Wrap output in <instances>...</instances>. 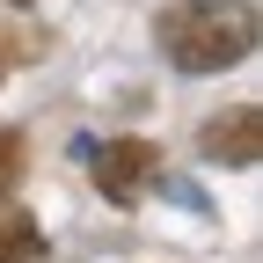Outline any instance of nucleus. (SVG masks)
<instances>
[{"label": "nucleus", "instance_id": "nucleus-6", "mask_svg": "<svg viewBox=\"0 0 263 263\" xmlns=\"http://www.w3.org/2000/svg\"><path fill=\"white\" fill-rule=\"evenodd\" d=\"M29 51H37V44H29V29H0V81H8Z\"/></svg>", "mask_w": 263, "mask_h": 263}, {"label": "nucleus", "instance_id": "nucleus-2", "mask_svg": "<svg viewBox=\"0 0 263 263\" xmlns=\"http://www.w3.org/2000/svg\"><path fill=\"white\" fill-rule=\"evenodd\" d=\"M88 154H95V190L110 205H139L161 183V146H146V139H110V146H88Z\"/></svg>", "mask_w": 263, "mask_h": 263}, {"label": "nucleus", "instance_id": "nucleus-3", "mask_svg": "<svg viewBox=\"0 0 263 263\" xmlns=\"http://www.w3.org/2000/svg\"><path fill=\"white\" fill-rule=\"evenodd\" d=\"M197 154H205L212 168H256V154H263V117H256V103L212 117L205 132H197Z\"/></svg>", "mask_w": 263, "mask_h": 263}, {"label": "nucleus", "instance_id": "nucleus-5", "mask_svg": "<svg viewBox=\"0 0 263 263\" xmlns=\"http://www.w3.org/2000/svg\"><path fill=\"white\" fill-rule=\"evenodd\" d=\"M15 183H22V132L0 124V197H15Z\"/></svg>", "mask_w": 263, "mask_h": 263}, {"label": "nucleus", "instance_id": "nucleus-4", "mask_svg": "<svg viewBox=\"0 0 263 263\" xmlns=\"http://www.w3.org/2000/svg\"><path fill=\"white\" fill-rule=\"evenodd\" d=\"M44 227H37V212H22V205H8L0 197V263H44Z\"/></svg>", "mask_w": 263, "mask_h": 263}, {"label": "nucleus", "instance_id": "nucleus-1", "mask_svg": "<svg viewBox=\"0 0 263 263\" xmlns=\"http://www.w3.org/2000/svg\"><path fill=\"white\" fill-rule=\"evenodd\" d=\"M161 51L176 73H227L256 51V0H176L161 15Z\"/></svg>", "mask_w": 263, "mask_h": 263}, {"label": "nucleus", "instance_id": "nucleus-7", "mask_svg": "<svg viewBox=\"0 0 263 263\" xmlns=\"http://www.w3.org/2000/svg\"><path fill=\"white\" fill-rule=\"evenodd\" d=\"M15 8H29V0H15Z\"/></svg>", "mask_w": 263, "mask_h": 263}]
</instances>
